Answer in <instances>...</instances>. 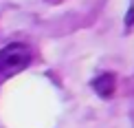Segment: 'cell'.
<instances>
[{
    "label": "cell",
    "mask_w": 134,
    "mask_h": 128,
    "mask_svg": "<svg viewBox=\"0 0 134 128\" xmlns=\"http://www.w3.org/2000/svg\"><path fill=\"white\" fill-rule=\"evenodd\" d=\"M29 62H31V51L22 42H13V44H7L4 49H0V75L18 73Z\"/></svg>",
    "instance_id": "obj_1"
},
{
    "label": "cell",
    "mask_w": 134,
    "mask_h": 128,
    "mask_svg": "<svg viewBox=\"0 0 134 128\" xmlns=\"http://www.w3.org/2000/svg\"><path fill=\"white\" fill-rule=\"evenodd\" d=\"M92 86H94V91H97L101 97H110V95L114 93L116 80H114V75H112V73H101L97 80L92 82Z\"/></svg>",
    "instance_id": "obj_2"
},
{
    "label": "cell",
    "mask_w": 134,
    "mask_h": 128,
    "mask_svg": "<svg viewBox=\"0 0 134 128\" xmlns=\"http://www.w3.org/2000/svg\"><path fill=\"white\" fill-rule=\"evenodd\" d=\"M134 22V9H130V13H127V27H130Z\"/></svg>",
    "instance_id": "obj_3"
}]
</instances>
